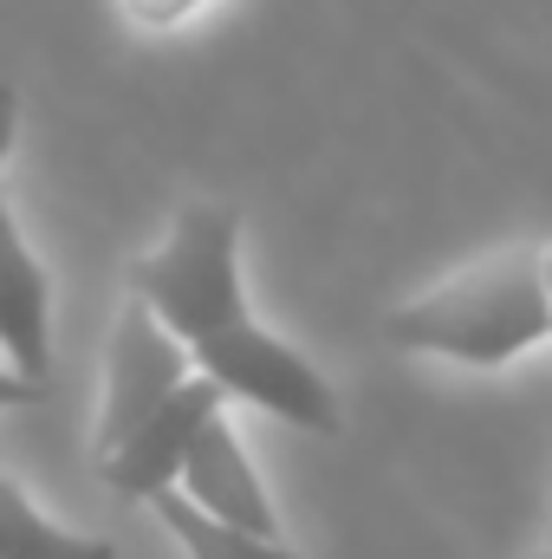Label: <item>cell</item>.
I'll use <instances>...</instances> for the list:
<instances>
[{
  "instance_id": "obj_6",
  "label": "cell",
  "mask_w": 552,
  "mask_h": 559,
  "mask_svg": "<svg viewBox=\"0 0 552 559\" xmlns=\"http://www.w3.org/2000/svg\"><path fill=\"white\" fill-rule=\"evenodd\" d=\"M202 514H215V521H228V527H248V534H279V514H274V495H267V481L254 475V462H248V442H241V429L228 411H215V417L202 423V436L189 442V455H182V481H176Z\"/></svg>"
},
{
  "instance_id": "obj_2",
  "label": "cell",
  "mask_w": 552,
  "mask_h": 559,
  "mask_svg": "<svg viewBox=\"0 0 552 559\" xmlns=\"http://www.w3.org/2000/svg\"><path fill=\"white\" fill-rule=\"evenodd\" d=\"M124 286L195 352L202 338L248 319V280H241V215L221 202H189L163 228V241L131 261Z\"/></svg>"
},
{
  "instance_id": "obj_3",
  "label": "cell",
  "mask_w": 552,
  "mask_h": 559,
  "mask_svg": "<svg viewBox=\"0 0 552 559\" xmlns=\"http://www.w3.org/2000/svg\"><path fill=\"white\" fill-rule=\"evenodd\" d=\"M195 371H208V378L221 384V397L254 404V411L292 423V429H305V436H338V423H345L338 417L332 378H325L299 345H286L279 332H267L254 312L235 319L228 332L202 338V345H195Z\"/></svg>"
},
{
  "instance_id": "obj_5",
  "label": "cell",
  "mask_w": 552,
  "mask_h": 559,
  "mask_svg": "<svg viewBox=\"0 0 552 559\" xmlns=\"http://www.w3.org/2000/svg\"><path fill=\"white\" fill-rule=\"evenodd\" d=\"M215 411H228V397H221V384L208 378V371H195L169 404H156L149 417L98 462V475H105V488L111 495H124V501H156L163 488H176L182 481V455H189V442L202 436V423L215 417Z\"/></svg>"
},
{
  "instance_id": "obj_4",
  "label": "cell",
  "mask_w": 552,
  "mask_h": 559,
  "mask_svg": "<svg viewBox=\"0 0 552 559\" xmlns=\"http://www.w3.org/2000/svg\"><path fill=\"white\" fill-rule=\"evenodd\" d=\"M195 378V352L143 306L137 293H124L111 338H105V391H98V429H92V462H105L156 404H169L182 384Z\"/></svg>"
},
{
  "instance_id": "obj_1",
  "label": "cell",
  "mask_w": 552,
  "mask_h": 559,
  "mask_svg": "<svg viewBox=\"0 0 552 559\" xmlns=\"http://www.w3.org/2000/svg\"><path fill=\"white\" fill-rule=\"evenodd\" d=\"M384 338L416 358H448L468 371H501L552 345V286L540 248L481 254L448 280L410 293L384 312Z\"/></svg>"
},
{
  "instance_id": "obj_13",
  "label": "cell",
  "mask_w": 552,
  "mask_h": 559,
  "mask_svg": "<svg viewBox=\"0 0 552 559\" xmlns=\"http://www.w3.org/2000/svg\"><path fill=\"white\" fill-rule=\"evenodd\" d=\"M533 559H552V540H547V547H540V554H533Z\"/></svg>"
},
{
  "instance_id": "obj_9",
  "label": "cell",
  "mask_w": 552,
  "mask_h": 559,
  "mask_svg": "<svg viewBox=\"0 0 552 559\" xmlns=\"http://www.w3.org/2000/svg\"><path fill=\"white\" fill-rule=\"evenodd\" d=\"M149 514L163 521V534H169L189 559H299L279 534H248V527H228V521L202 514L182 488H163V495L149 501Z\"/></svg>"
},
{
  "instance_id": "obj_8",
  "label": "cell",
  "mask_w": 552,
  "mask_h": 559,
  "mask_svg": "<svg viewBox=\"0 0 552 559\" xmlns=\"http://www.w3.org/2000/svg\"><path fill=\"white\" fill-rule=\"evenodd\" d=\"M0 559H118L111 540L59 527L13 475H0Z\"/></svg>"
},
{
  "instance_id": "obj_12",
  "label": "cell",
  "mask_w": 552,
  "mask_h": 559,
  "mask_svg": "<svg viewBox=\"0 0 552 559\" xmlns=\"http://www.w3.org/2000/svg\"><path fill=\"white\" fill-rule=\"evenodd\" d=\"M13 138H20V92L0 79V176H7V156H13Z\"/></svg>"
},
{
  "instance_id": "obj_10",
  "label": "cell",
  "mask_w": 552,
  "mask_h": 559,
  "mask_svg": "<svg viewBox=\"0 0 552 559\" xmlns=\"http://www.w3.org/2000/svg\"><path fill=\"white\" fill-rule=\"evenodd\" d=\"M111 7H118V20L137 26V33H176V26H189L195 13H208L215 0H111Z\"/></svg>"
},
{
  "instance_id": "obj_7",
  "label": "cell",
  "mask_w": 552,
  "mask_h": 559,
  "mask_svg": "<svg viewBox=\"0 0 552 559\" xmlns=\"http://www.w3.org/2000/svg\"><path fill=\"white\" fill-rule=\"evenodd\" d=\"M0 358L39 384L52 371V274L7 202H0Z\"/></svg>"
},
{
  "instance_id": "obj_11",
  "label": "cell",
  "mask_w": 552,
  "mask_h": 559,
  "mask_svg": "<svg viewBox=\"0 0 552 559\" xmlns=\"http://www.w3.org/2000/svg\"><path fill=\"white\" fill-rule=\"evenodd\" d=\"M33 404H46V384L26 378V371H13V365L0 358V411H33Z\"/></svg>"
},
{
  "instance_id": "obj_14",
  "label": "cell",
  "mask_w": 552,
  "mask_h": 559,
  "mask_svg": "<svg viewBox=\"0 0 552 559\" xmlns=\"http://www.w3.org/2000/svg\"><path fill=\"white\" fill-rule=\"evenodd\" d=\"M547 286H552V248H547Z\"/></svg>"
},
{
  "instance_id": "obj_15",
  "label": "cell",
  "mask_w": 552,
  "mask_h": 559,
  "mask_svg": "<svg viewBox=\"0 0 552 559\" xmlns=\"http://www.w3.org/2000/svg\"><path fill=\"white\" fill-rule=\"evenodd\" d=\"M547 540H552V534H547Z\"/></svg>"
}]
</instances>
